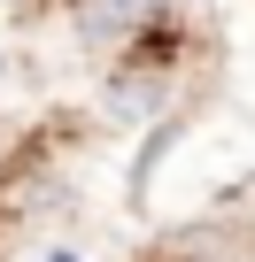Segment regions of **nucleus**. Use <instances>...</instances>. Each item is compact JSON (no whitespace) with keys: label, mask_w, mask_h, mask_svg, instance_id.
<instances>
[{"label":"nucleus","mask_w":255,"mask_h":262,"mask_svg":"<svg viewBox=\"0 0 255 262\" xmlns=\"http://www.w3.org/2000/svg\"><path fill=\"white\" fill-rule=\"evenodd\" d=\"M0 70H8V54H0Z\"/></svg>","instance_id":"obj_3"},{"label":"nucleus","mask_w":255,"mask_h":262,"mask_svg":"<svg viewBox=\"0 0 255 262\" xmlns=\"http://www.w3.org/2000/svg\"><path fill=\"white\" fill-rule=\"evenodd\" d=\"M170 0H101V16L108 24H147V16H163Z\"/></svg>","instance_id":"obj_1"},{"label":"nucleus","mask_w":255,"mask_h":262,"mask_svg":"<svg viewBox=\"0 0 255 262\" xmlns=\"http://www.w3.org/2000/svg\"><path fill=\"white\" fill-rule=\"evenodd\" d=\"M47 262H77V254H47Z\"/></svg>","instance_id":"obj_2"}]
</instances>
